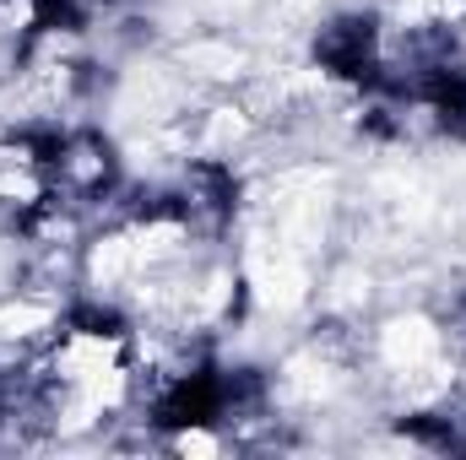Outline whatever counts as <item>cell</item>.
<instances>
[{
  "instance_id": "obj_1",
  "label": "cell",
  "mask_w": 466,
  "mask_h": 460,
  "mask_svg": "<svg viewBox=\"0 0 466 460\" xmlns=\"http://www.w3.org/2000/svg\"><path fill=\"white\" fill-rule=\"evenodd\" d=\"M125 185V152H119V135L82 119V125H66L55 130V195L82 206L93 223H98V206Z\"/></svg>"
}]
</instances>
